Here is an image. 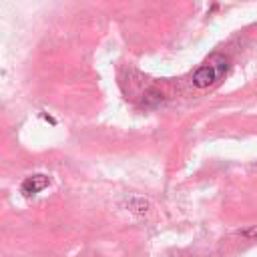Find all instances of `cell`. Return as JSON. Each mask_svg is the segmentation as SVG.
<instances>
[{"label":"cell","mask_w":257,"mask_h":257,"mask_svg":"<svg viewBox=\"0 0 257 257\" xmlns=\"http://www.w3.org/2000/svg\"><path fill=\"white\" fill-rule=\"evenodd\" d=\"M227 68H229V60L223 54H211L209 60L193 72V84L197 88L213 86L217 80H221V76L227 72Z\"/></svg>","instance_id":"cell-1"},{"label":"cell","mask_w":257,"mask_h":257,"mask_svg":"<svg viewBox=\"0 0 257 257\" xmlns=\"http://www.w3.org/2000/svg\"><path fill=\"white\" fill-rule=\"evenodd\" d=\"M48 185H50V177H48V175L38 173V175H30V177H26V179L22 181V185H20V191H22V195H24V197H32V195L40 193L42 189H46Z\"/></svg>","instance_id":"cell-2"},{"label":"cell","mask_w":257,"mask_h":257,"mask_svg":"<svg viewBox=\"0 0 257 257\" xmlns=\"http://www.w3.org/2000/svg\"><path fill=\"white\" fill-rule=\"evenodd\" d=\"M126 207H128V211H131V213L145 215V213H149L151 203L147 199H143V197H131V199L126 201Z\"/></svg>","instance_id":"cell-3"},{"label":"cell","mask_w":257,"mask_h":257,"mask_svg":"<svg viewBox=\"0 0 257 257\" xmlns=\"http://www.w3.org/2000/svg\"><path fill=\"white\" fill-rule=\"evenodd\" d=\"M161 92L159 90H149L147 94H145V98H143V102L147 104V106H153V104H159L161 102Z\"/></svg>","instance_id":"cell-4"},{"label":"cell","mask_w":257,"mask_h":257,"mask_svg":"<svg viewBox=\"0 0 257 257\" xmlns=\"http://www.w3.org/2000/svg\"><path fill=\"white\" fill-rule=\"evenodd\" d=\"M239 235H243V237H249V239L257 237V225H255V227H251V229H243V231H239Z\"/></svg>","instance_id":"cell-5"}]
</instances>
